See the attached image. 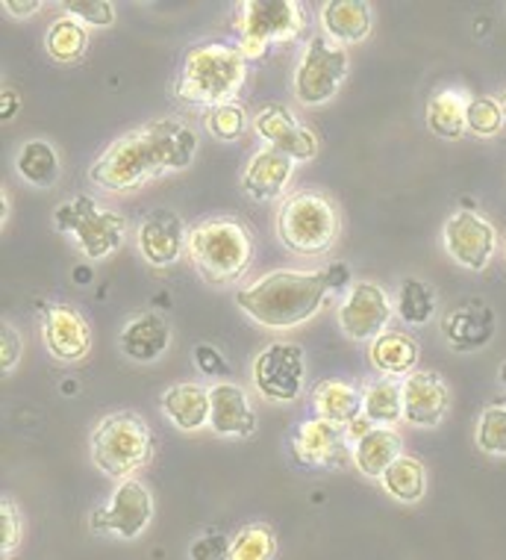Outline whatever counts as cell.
I'll list each match as a JSON object with an SVG mask.
<instances>
[{
  "mask_svg": "<svg viewBox=\"0 0 506 560\" xmlns=\"http://www.w3.org/2000/svg\"><path fill=\"white\" fill-rule=\"evenodd\" d=\"M201 148V136L189 121L177 116L153 118L133 127L104 148L89 168V180L109 195H127L142 189L156 177L186 172Z\"/></svg>",
  "mask_w": 506,
  "mask_h": 560,
  "instance_id": "1",
  "label": "cell"
},
{
  "mask_svg": "<svg viewBox=\"0 0 506 560\" xmlns=\"http://www.w3.org/2000/svg\"><path fill=\"white\" fill-rule=\"evenodd\" d=\"M354 283L348 262L325 269H278L236 290V307L254 325L268 330H292L313 322L330 295H344Z\"/></svg>",
  "mask_w": 506,
  "mask_h": 560,
  "instance_id": "2",
  "label": "cell"
},
{
  "mask_svg": "<svg viewBox=\"0 0 506 560\" xmlns=\"http://www.w3.org/2000/svg\"><path fill=\"white\" fill-rule=\"evenodd\" d=\"M248 80V59L233 42H201L186 54L174 95L189 107L212 109L236 101Z\"/></svg>",
  "mask_w": 506,
  "mask_h": 560,
  "instance_id": "3",
  "label": "cell"
},
{
  "mask_svg": "<svg viewBox=\"0 0 506 560\" xmlns=\"http://www.w3.org/2000/svg\"><path fill=\"white\" fill-rule=\"evenodd\" d=\"M191 266L210 287H230L248 275L254 262V236L233 215H212L189 231Z\"/></svg>",
  "mask_w": 506,
  "mask_h": 560,
  "instance_id": "4",
  "label": "cell"
},
{
  "mask_svg": "<svg viewBox=\"0 0 506 560\" xmlns=\"http://www.w3.org/2000/svg\"><path fill=\"white\" fill-rule=\"evenodd\" d=\"M153 431L136 410H115L97 419L89 436V454L92 464L113 481H127L139 469L151 464L153 457Z\"/></svg>",
  "mask_w": 506,
  "mask_h": 560,
  "instance_id": "5",
  "label": "cell"
},
{
  "mask_svg": "<svg viewBox=\"0 0 506 560\" xmlns=\"http://www.w3.org/2000/svg\"><path fill=\"white\" fill-rule=\"evenodd\" d=\"M274 228H278V240L286 252L297 254V257H318L339 242L342 215L327 195L304 189V192L289 195L280 201Z\"/></svg>",
  "mask_w": 506,
  "mask_h": 560,
  "instance_id": "6",
  "label": "cell"
},
{
  "mask_svg": "<svg viewBox=\"0 0 506 560\" xmlns=\"http://www.w3.org/2000/svg\"><path fill=\"white\" fill-rule=\"evenodd\" d=\"M306 10L297 0H245L236 7L239 50L248 62L286 48L306 33Z\"/></svg>",
  "mask_w": 506,
  "mask_h": 560,
  "instance_id": "7",
  "label": "cell"
},
{
  "mask_svg": "<svg viewBox=\"0 0 506 560\" xmlns=\"http://www.w3.org/2000/svg\"><path fill=\"white\" fill-rule=\"evenodd\" d=\"M54 224L59 233L71 236L77 252L86 260H106L113 257L127 240V219L118 210H109L92 195H74L57 203Z\"/></svg>",
  "mask_w": 506,
  "mask_h": 560,
  "instance_id": "8",
  "label": "cell"
},
{
  "mask_svg": "<svg viewBox=\"0 0 506 560\" xmlns=\"http://www.w3.org/2000/svg\"><path fill=\"white\" fill-rule=\"evenodd\" d=\"M348 74H351L348 48H342L325 33H318V36H309L301 50L295 74H292V92L297 104L304 107H325L342 92Z\"/></svg>",
  "mask_w": 506,
  "mask_h": 560,
  "instance_id": "9",
  "label": "cell"
},
{
  "mask_svg": "<svg viewBox=\"0 0 506 560\" xmlns=\"http://www.w3.org/2000/svg\"><path fill=\"white\" fill-rule=\"evenodd\" d=\"M250 381L259 396L271 405H292L306 384V354L297 342L278 339L259 351L250 366Z\"/></svg>",
  "mask_w": 506,
  "mask_h": 560,
  "instance_id": "10",
  "label": "cell"
},
{
  "mask_svg": "<svg viewBox=\"0 0 506 560\" xmlns=\"http://www.w3.org/2000/svg\"><path fill=\"white\" fill-rule=\"evenodd\" d=\"M153 493L136 478L115 483L113 495L89 516V532L118 537V540H136L148 532L153 522Z\"/></svg>",
  "mask_w": 506,
  "mask_h": 560,
  "instance_id": "11",
  "label": "cell"
},
{
  "mask_svg": "<svg viewBox=\"0 0 506 560\" xmlns=\"http://www.w3.org/2000/svg\"><path fill=\"white\" fill-rule=\"evenodd\" d=\"M392 316H398L395 301L374 280H354L351 290L344 292L339 307H336L339 328L354 342H372L380 334H386L392 325Z\"/></svg>",
  "mask_w": 506,
  "mask_h": 560,
  "instance_id": "12",
  "label": "cell"
},
{
  "mask_svg": "<svg viewBox=\"0 0 506 560\" xmlns=\"http://www.w3.org/2000/svg\"><path fill=\"white\" fill-rule=\"evenodd\" d=\"M292 454L309 469H348L354 464V443L348 428L330 425L325 419H304L292 434Z\"/></svg>",
  "mask_w": 506,
  "mask_h": 560,
  "instance_id": "13",
  "label": "cell"
},
{
  "mask_svg": "<svg viewBox=\"0 0 506 560\" xmlns=\"http://www.w3.org/2000/svg\"><path fill=\"white\" fill-rule=\"evenodd\" d=\"M442 242L457 266L469 271H483L497 252V231L486 215L474 213V210H459L445 222Z\"/></svg>",
  "mask_w": 506,
  "mask_h": 560,
  "instance_id": "14",
  "label": "cell"
},
{
  "mask_svg": "<svg viewBox=\"0 0 506 560\" xmlns=\"http://www.w3.org/2000/svg\"><path fill=\"white\" fill-rule=\"evenodd\" d=\"M254 133L280 154L292 156L295 163H309L318 156V136L306 127L286 104H262L254 116Z\"/></svg>",
  "mask_w": 506,
  "mask_h": 560,
  "instance_id": "15",
  "label": "cell"
},
{
  "mask_svg": "<svg viewBox=\"0 0 506 560\" xmlns=\"http://www.w3.org/2000/svg\"><path fill=\"white\" fill-rule=\"evenodd\" d=\"M136 245L148 266L153 269H168L180 260L189 248V228L183 222L177 210L160 207L144 215L136 228Z\"/></svg>",
  "mask_w": 506,
  "mask_h": 560,
  "instance_id": "16",
  "label": "cell"
},
{
  "mask_svg": "<svg viewBox=\"0 0 506 560\" xmlns=\"http://www.w3.org/2000/svg\"><path fill=\"white\" fill-rule=\"evenodd\" d=\"M42 342L59 363H77L92 351V325L66 301H54L42 313Z\"/></svg>",
  "mask_w": 506,
  "mask_h": 560,
  "instance_id": "17",
  "label": "cell"
},
{
  "mask_svg": "<svg viewBox=\"0 0 506 560\" xmlns=\"http://www.w3.org/2000/svg\"><path fill=\"white\" fill-rule=\"evenodd\" d=\"M450 410V387L433 369H415L403 381V422L412 428H439Z\"/></svg>",
  "mask_w": 506,
  "mask_h": 560,
  "instance_id": "18",
  "label": "cell"
},
{
  "mask_svg": "<svg viewBox=\"0 0 506 560\" xmlns=\"http://www.w3.org/2000/svg\"><path fill=\"white\" fill-rule=\"evenodd\" d=\"M295 165L297 163L292 156L262 145L242 168V192L257 203L278 201V198L286 195V186L292 180V174H295Z\"/></svg>",
  "mask_w": 506,
  "mask_h": 560,
  "instance_id": "19",
  "label": "cell"
},
{
  "mask_svg": "<svg viewBox=\"0 0 506 560\" xmlns=\"http://www.w3.org/2000/svg\"><path fill=\"white\" fill-rule=\"evenodd\" d=\"M495 330V310L480 299L462 301L442 319V334L454 351H480L492 342Z\"/></svg>",
  "mask_w": 506,
  "mask_h": 560,
  "instance_id": "20",
  "label": "cell"
},
{
  "mask_svg": "<svg viewBox=\"0 0 506 560\" xmlns=\"http://www.w3.org/2000/svg\"><path fill=\"white\" fill-rule=\"evenodd\" d=\"M212 396V419L210 428L219 436H236L248 440L257 434V410L250 405L248 393L239 384L215 381L210 387Z\"/></svg>",
  "mask_w": 506,
  "mask_h": 560,
  "instance_id": "21",
  "label": "cell"
},
{
  "mask_svg": "<svg viewBox=\"0 0 506 560\" xmlns=\"http://www.w3.org/2000/svg\"><path fill=\"white\" fill-rule=\"evenodd\" d=\"M172 325H168L163 313L144 310V313L133 316L121 328V334H118V348L133 363H156L172 348Z\"/></svg>",
  "mask_w": 506,
  "mask_h": 560,
  "instance_id": "22",
  "label": "cell"
},
{
  "mask_svg": "<svg viewBox=\"0 0 506 560\" xmlns=\"http://www.w3.org/2000/svg\"><path fill=\"white\" fill-rule=\"evenodd\" d=\"M160 407H163L165 419H168L177 431L195 434V431L210 428V419H212L210 387H203V384H198V381H180V384H172V387L163 393V398H160Z\"/></svg>",
  "mask_w": 506,
  "mask_h": 560,
  "instance_id": "23",
  "label": "cell"
},
{
  "mask_svg": "<svg viewBox=\"0 0 506 560\" xmlns=\"http://www.w3.org/2000/svg\"><path fill=\"white\" fill-rule=\"evenodd\" d=\"M321 33L339 42L342 48L348 45H363L374 30L372 3L365 0H330L318 12Z\"/></svg>",
  "mask_w": 506,
  "mask_h": 560,
  "instance_id": "24",
  "label": "cell"
},
{
  "mask_svg": "<svg viewBox=\"0 0 506 560\" xmlns=\"http://www.w3.org/2000/svg\"><path fill=\"white\" fill-rule=\"evenodd\" d=\"M419 342L407 330L389 328L386 334L368 342V363L383 377H401V381H407L419 369Z\"/></svg>",
  "mask_w": 506,
  "mask_h": 560,
  "instance_id": "25",
  "label": "cell"
},
{
  "mask_svg": "<svg viewBox=\"0 0 506 560\" xmlns=\"http://www.w3.org/2000/svg\"><path fill=\"white\" fill-rule=\"evenodd\" d=\"M363 389L342 377L318 381L313 389V410L318 419L339 428H351L356 419H363Z\"/></svg>",
  "mask_w": 506,
  "mask_h": 560,
  "instance_id": "26",
  "label": "cell"
},
{
  "mask_svg": "<svg viewBox=\"0 0 506 560\" xmlns=\"http://www.w3.org/2000/svg\"><path fill=\"white\" fill-rule=\"evenodd\" d=\"M471 95L459 86H445L433 92L427 101V127L433 136H439L445 142H457L469 133L466 113H469Z\"/></svg>",
  "mask_w": 506,
  "mask_h": 560,
  "instance_id": "27",
  "label": "cell"
},
{
  "mask_svg": "<svg viewBox=\"0 0 506 560\" xmlns=\"http://www.w3.org/2000/svg\"><path fill=\"white\" fill-rule=\"evenodd\" d=\"M403 454V440L395 428L374 425L354 443V466L365 478L380 481L383 472Z\"/></svg>",
  "mask_w": 506,
  "mask_h": 560,
  "instance_id": "28",
  "label": "cell"
},
{
  "mask_svg": "<svg viewBox=\"0 0 506 560\" xmlns=\"http://www.w3.org/2000/svg\"><path fill=\"white\" fill-rule=\"evenodd\" d=\"M15 172L36 189H50L62 177V156L50 139H27L15 154Z\"/></svg>",
  "mask_w": 506,
  "mask_h": 560,
  "instance_id": "29",
  "label": "cell"
},
{
  "mask_svg": "<svg viewBox=\"0 0 506 560\" xmlns=\"http://www.w3.org/2000/svg\"><path fill=\"white\" fill-rule=\"evenodd\" d=\"M89 50V27L71 15H59L45 30V54L57 66H80Z\"/></svg>",
  "mask_w": 506,
  "mask_h": 560,
  "instance_id": "30",
  "label": "cell"
},
{
  "mask_svg": "<svg viewBox=\"0 0 506 560\" xmlns=\"http://www.w3.org/2000/svg\"><path fill=\"white\" fill-rule=\"evenodd\" d=\"M363 416L372 425L392 428L403 422V381L401 377H374L363 387Z\"/></svg>",
  "mask_w": 506,
  "mask_h": 560,
  "instance_id": "31",
  "label": "cell"
},
{
  "mask_svg": "<svg viewBox=\"0 0 506 560\" xmlns=\"http://www.w3.org/2000/svg\"><path fill=\"white\" fill-rule=\"evenodd\" d=\"M380 487L401 504H419L427 495V466L403 452L380 478Z\"/></svg>",
  "mask_w": 506,
  "mask_h": 560,
  "instance_id": "32",
  "label": "cell"
},
{
  "mask_svg": "<svg viewBox=\"0 0 506 560\" xmlns=\"http://www.w3.org/2000/svg\"><path fill=\"white\" fill-rule=\"evenodd\" d=\"M436 290H433L427 280L421 278H403L401 290H398V299H395V313L403 325H427V322L436 316Z\"/></svg>",
  "mask_w": 506,
  "mask_h": 560,
  "instance_id": "33",
  "label": "cell"
},
{
  "mask_svg": "<svg viewBox=\"0 0 506 560\" xmlns=\"http://www.w3.org/2000/svg\"><path fill=\"white\" fill-rule=\"evenodd\" d=\"M278 558V534L266 522H250L233 534L230 560H274Z\"/></svg>",
  "mask_w": 506,
  "mask_h": 560,
  "instance_id": "34",
  "label": "cell"
},
{
  "mask_svg": "<svg viewBox=\"0 0 506 560\" xmlns=\"http://www.w3.org/2000/svg\"><path fill=\"white\" fill-rule=\"evenodd\" d=\"M466 125H469V133L478 136V139H495L506 127V113L501 107V97L471 95Z\"/></svg>",
  "mask_w": 506,
  "mask_h": 560,
  "instance_id": "35",
  "label": "cell"
},
{
  "mask_svg": "<svg viewBox=\"0 0 506 560\" xmlns=\"http://www.w3.org/2000/svg\"><path fill=\"white\" fill-rule=\"evenodd\" d=\"M203 127L212 139L219 142H236L245 127H248V109L242 107L239 101H230V104H219V107L207 109L203 116Z\"/></svg>",
  "mask_w": 506,
  "mask_h": 560,
  "instance_id": "36",
  "label": "cell"
},
{
  "mask_svg": "<svg viewBox=\"0 0 506 560\" xmlns=\"http://www.w3.org/2000/svg\"><path fill=\"white\" fill-rule=\"evenodd\" d=\"M474 443L483 454L506 457V405H492L480 413Z\"/></svg>",
  "mask_w": 506,
  "mask_h": 560,
  "instance_id": "37",
  "label": "cell"
},
{
  "mask_svg": "<svg viewBox=\"0 0 506 560\" xmlns=\"http://www.w3.org/2000/svg\"><path fill=\"white\" fill-rule=\"evenodd\" d=\"M24 542V516L12 499H0V558L12 560Z\"/></svg>",
  "mask_w": 506,
  "mask_h": 560,
  "instance_id": "38",
  "label": "cell"
},
{
  "mask_svg": "<svg viewBox=\"0 0 506 560\" xmlns=\"http://www.w3.org/2000/svg\"><path fill=\"white\" fill-rule=\"evenodd\" d=\"M62 10L71 19L83 21L89 30H106L115 24V3H109V0H68V3H62Z\"/></svg>",
  "mask_w": 506,
  "mask_h": 560,
  "instance_id": "39",
  "label": "cell"
},
{
  "mask_svg": "<svg viewBox=\"0 0 506 560\" xmlns=\"http://www.w3.org/2000/svg\"><path fill=\"white\" fill-rule=\"evenodd\" d=\"M21 358H24V339L12 322H3V328H0V369H3V375H12L19 369Z\"/></svg>",
  "mask_w": 506,
  "mask_h": 560,
  "instance_id": "40",
  "label": "cell"
},
{
  "mask_svg": "<svg viewBox=\"0 0 506 560\" xmlns=\"http://www.w3.org/2000/svg\"><path fill=\"white\" fill-rule=\"evenodd\" d=\"M230 540L233 537H224L219 532H207L201 537H195L189 549L191 560H230Z\"/></svg>",
  "mask_w": 506,
  "mask_h": 560,
  "instance_id": "41",
  "label": "cell"
},
{
  "mask_svg": "<svg viewBox=\"0 0 506 560\" xmlns=\"http://www.w3.org/2000/svg\"><path fill=\"white\" fill-rule=\"evenodd\" d=\"M191 358H195V366L201 369L203 375L215 377V381H224L230 375L227 358L221 354L219 348L210 346V342H198L195 351H191Z\"/></svg>",
  "mask_w": 506,
  "mask_h": 560,
  "instance_id": "42",
  "label": "cell"
},
{
  "mask_svg": "<svg viewBox=\"0 0 506 560\" xmlns=\"http://www.w3.org/2000/svg\"><path fill=\"white\" fill-rule=\"evenodd\" d=\"M38 10H45L42 0H7V3H3V12L12 15V19H30V15H36Z\"/></svg>",
  "mask_w": 506,
  "mask_h": 560,
  "instance_id": "43",
  "label": "cell"
},
{
  "mask_svg": "<svg viewBox=\"0 0 506 560\" xmlns=\"http://www.w3.org/2000/svg\"><path fill=\"white\" fill-rule=\"evenodd\" d=\"M0 116H3V121H10L12 116H15V109H19V97L12 95L10 89H3V95H0Z\"/></svg>",
  "mask_w": 506,
  "mask_h": 560,
  "instance_id": "44",
  "label": "cell"
},
{
  "mask_svg": "<svg viewBox=\"0 0 506 560\" xmlns=\"http://www.w3.org/2000/svg\"><path fill=\"white\" fill-rule=\"evenodd\" d=\"M497 377H501V387L506 389V360L501 363V372H497Z\"/></svg>",
  "mask_w": 506,
  "mask_h": 560,
  "instance_id": "45",
  "label": "cell"
},
{
  "mask_svg": "<svg viewBox=\"0 0 506 560\" xmlns=\"http://www.w3.org/2000/svg\"><path fill=\"white\" fill-rule=\"evenodd\" d=\"M501 107H504V113H506V89H504V95H501Z\"/></svg>",
  "mask_w": 506,
  "mask_h": 560,
  "instance_id": "46",
  "label": "cell"
},
{
  "mask_svg": "<svg viewBox=\"0 0 506 560\" xmlns=\"http://www.w3.org/2000/svg\"><path fill=\"white\" fill-rule=\"evenodd\" d=\"M504 254H506V248H504Z\"/></svg>",
  "mask_w": 506,
  "mask_h": 560,
  "instance_id": "47",
  "label": "cell"
}]
</instances>
